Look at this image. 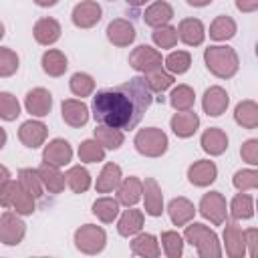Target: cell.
Instances as JSON below:
<instances>
[{
    "label": "cell",
    "instance_id": "1",
    "mask_svg": "<svg viewBox=\"0 0 258 258\" xmlns=\"http://www.w3.org/2000/svg\"><path fill=\"white\" fill-rule=\"evenodd\" d=\"M153 103V93L145 77H133L111 89H103L93 97V117L101 125L129 131L139 125L145 111Z\"/></svg>",
    "mask_w": 258,
    "mask_h": 258
},
{
    "label": "cell",
    "instance_id": "2",
    "mask_svg": "<svg viewBox=\"0 0 258 258\" xmlns=\"http://www.w3.org/2000/svg\"><path fill=\"white\" fill-rule=\"evenodd\" d=\"M204 62L208 67V71L218 77V79H230L238 73V67H240V60H238V54L234 48L230 46H208L204 50Z\"/></svg>",
    "mask_w": 258,
    "mask_h": 258
},
{
    "label": "cell",
    "instance_id": "3",
    "mask_svg": "<svg viewBox=\"0 0 258 258\" xmlns=\"http://www.w3.org/2000/svg\"><path fill=\"white\" fill-rule=\"evenodd\" d=\"M183 240L189 242L198 250V254L202 258H218V256H222V248H220V242H218L216 232L210 230L204 224H196L194 222V224L185 226Z\"/></svg>",
    "mask_w": 258,
    "mask_h": 258
},
{
    "label": "cell",
    "instance_id": "4",
    "mask_svg": "<svg viewBox=\"0 0 258 258\" xmlns=\"http://www.w3.org/2000/svg\"><path fill=\"white\" fill-rule=\"evenodd\" d=\"M167 135L157 127L139 129L135 135V149L145 157H159L167 151Z\"/></svg>",
    "mask_w": 258,
    "mask_h": 258
},
{
    "label": "cell",
    "instance_id": "5",
    "mask_svg": "<svg viewBox=\"0 0 258 258\" xmlns=\"http://www.w3.org/2000/svg\"><path fill=\"white\" fill-rule=\"evenodd\" d=\"M107 244V234L95 224H85L75 232V246L85 254H99Z\"/></svg>",
    "mask_w": 258,
    "mask_h": 258
},
{
    "label": "cell",
    "instance_id": "6",
    "mask_svg": "<svg viewBox=\"0 0 258 258\" xmlns=\"http://www.w3.org/2000/svg\"><path fill=\"white\" fill-rule=\"evenodd\" d=\"M200 214L210 220L214 226H220L226 222L228 210H226V200L220 191H208L200 200Z\"/></svg>",
    "mask_w": 258,
    "mask_h": 258
},
{
    "label": "cell",
    "instance_id": "7",
    "mask_svg": "<svg viewBox=\"0 0 258 258\" xmlns=\"http://www.w3.org/2000/svg\"><path fill=\"white\" fill-rule=\"evenodd\" d=\"M26 234V224L18 218V214L4 212L0 216V242L6 246H16L22 242Z\"/></svg>",
    "mask_w": 258,
    "mask_h": 258
},
{
    "label": "cell",
    "instance_id": "8",
    "mask_svg": "<svg viewBox=\"0 0 258 258\" xmlns=\"http://www.w3.org/2000/svg\"><path fill=\"white\" fill-rule=\"evenodd\" d=\"M163 58H161V52H157L155 48L147 46V44H139L137 48H133V52L129 54V64L139 71V73H151L155 69H161L163 64Z\"/></svg>",
    "mask_w": 258,
    "mask_h": 258
},
{
    "label": "cell",
    "instance_id": "9",
    "mask_svg": "<svg viewBox=\"0 0 258 258\" xmlns=\"http://www.w3.org/2000/svg\"><path fill=\"white\" fill-rule=\"evenodd\" d=\"M103 16L101 6L95 0H83L73 8V24L79 28H91L95 26Z\"/></svg>",
    "mask_w": 258,
    "mask_h": 258
},
{
    "label": "cell",
    "instance_id": "10",
    "mask_svg": "<svg viewBox=\"0 0 258 258\" xmlns=\"http://www.w3.org/2000/svg\"><path fill=\"white\" fill-rule=\"evenodd\" d=\"M218 177V167L214 161H208V159H200V161H194L187 169V179L191 185H198V187H206L210 183H214Z\"/></svg>",
    "mask_w": 258,
    "mask_h": 258
},
{
    "label": "cell",
    "instance_id": "11",
    "mask_svg": "<svg viewBox=\"0 0 258 258\" xmlns=\"http://www.w3.org/2000/svg\"><path fill=\"white\" fill-rule=\"evenodd\" d=\"M135 36H137L135 26L125 18H115L107 26V38L115 46H129L135 40Z\"/></svg>",
    "mask_w": 258,
    "mask_h": 258
},
{
    "label": "cell",
    "instance_id": "12",
    "mask_svg": "<svg viewBox=\"0 0 258 258\" xmlns=\"http://www.w3.org/2000/svg\"><path fill=\"white\" fill-rule=\"evenodd\" d=\"M24 107L26 111L32 115V117H44L50 113V107H52V97L46 89L42 87H36L32 91L26 93L24 97Z\"/></svg>",
    "mask_w": 258,
    "mask_h": 258
},
{
    "label": "cell",
    "instance_id": "13",
    "mask_svg": "<svg viewBox=\"0 0 258 258\" xmlns=\"http://www.w3.org/2000/svg\"><path fill=\"white\" fill-rule=\"evenodd\" d=\"M73 159V149L69 145V141L64 139H52L44 151H42V161L54 167H62Z\"/></svg>",
    "mask_w": 258,
    "mask_h": 258
},
{
    "label": "cell",
    "instance_id": "14",
    "mask_svg": "<svg viewBox=\"0 0 258 258\" xmlns=\"http://www.w3.org/2000/svg\"><path fill=\"white\" fill-rule=\"evenodd\" d=\"M175 30H177V38L187 46H200L206 38L204 24L198 18H183Z\"/></svg>",
    "mask_w": 258,
    "mask_h": 258
},
{
    "label": "cell",
    "instance_id": "15",
    "mask_svg": "<svg viewBox=\"0 0 258 258\" xmlns=\"http://www.w3.org/2000/svg\"><path fill=\"white\" fill-rule=\"evenodd\" d=\"M228 103H230V97H228V93L222 87L206 89L204 99H202V107H204V111L210 117H220L228 109Z\"/></svg>",
    "mask_w": 258,
    "mask_h": 258
},
{
    "label": "cell",
    "instance_id": "16",
    "mask_svg": "<svg viewBox=\"0 0 258 258\" xmlns=\"http://www.w3.org/2000/svg\"><path fill=\"white\" fill-rule=\"evenodd\" d=\"M46 133H48V129H46L44 123L30 119V121H24V123L20 125V129H18V139H20L26 147L36 149V147H40V145L44 143Z\"/></svg>",
    "mask_w": 258,
    "mask_h": 258
},
{
    "label": "cell",
    "instance_id": "17",
    "mask_svg": "<svg viewBox=\"0 0 258 258\" xmlns=\"http://www.w3.org/2000/svg\"><path fill=\"white\" fill-rule=\"evenodd\" d=\"M60 113L64 123L71 127H83L89 121V107L77 99H64L60 105Z\"/></svg>",
    "mask_w": 258,
    "mask_h": 258
},
{
    "label": "cell",
    "instance_id": "18",
    "mask_svg": "<svg viewBox=\"0 0 258 258\" xmlns=\"http://www.w3.org/2000/svg\"><path fill=\"white\" fill-rule=\"evenodd\" d=\"M143 200H145V212L153 218L163 214V194L161 187L157 185V181L153 177H145L143 181Z\"/></svg>",
    "mask_w": 258,
    "mask_h": 258
},
{
    "label": "cell",
    "instance_id": "19",
    "mask_svg": "<svg viewBox=\"0 0 258 258\" xmlns=\"http://www.w3.org/2000/svg\"><path fill=\"white\" fill-rule=\"evenodd\" d=\"M169 125H171V131H173L177 137H191V135L198 131V127H200V117H198V113H194L191 109L179 111V113H175V115L171 117Z\"/></svg>",
    "mask_w": 258,
    "mask_h": 258
},
{
    "label": "cell",
    "instance_id": "20",
    "mask_svg": "<svg viewBox=\"0 0 258 258\" xmlns=\"http://www.w3.org/2000/svg\"><path fill=\"white\" fill-rule=\"evenodd\" d=\"M141 191H143V181L135 175H129L123 181H119V185H117V202L131 208L139 202Z\"/></svg>",
    "mask_w": 258,
    "mask_h": 258
},
{
    "label": "cell",
    "instance_id": "21",
    "mask_svg": "<svg viewBox=\"0 0 258 258\" xmlns=\"http://www.w3.org/2000/svg\"><path fill=\"white\" fill-rule=\"evenodd\" d=\"M224 244H226V254L230 258H242L246 254V244H244V232L238 224L230 222L224 228Z\"/></svg>",
    "mask_w": 258,
    "mask_h": 258
},
{
    "label": "cell",
    "instance_id": "22",
    "mask_svg": "<svg viewBox=\"0 0 258 258\" xmlns=\"http://www.w3.org/2000/svg\"><path fill=\"white\" fill-rule=\"evenodd\" d=\"M32 34H34V40H36L38 44L48 46V44H52V42H56V40L60 38V24H58L54 18H50V16L40 18V20L34 24Z\"/></svg>",
    "mask_w": 258,
    "mask_h": 258
},
{
    "label": "cell",
    "instance_id": "23",
    "mask_svg": "<svg viewBox=\"0 0 258 258\" xmlns=\"http://www.w3.org/2000/svg\"><path fill=\"white\" fill-rule=\"evenodd\" d=\"M200 143H202V149L206 153H210V155H222L228 149V135L222 129H218V127H210V129H206L202 133Z\"/></svg>",
    "mask_w": 258,
    "mask_h": 258
},
{
    "label": "cell",
    "instance_id": "24",
    "mask_svg": "<svg viewBox=\"0 0 258 258\" xmlns=\"http://www.w3.org/2000/svg\"><path fill=\"white\" fill-rule=\"evenodd\" d=\"M171 18H173V8H171V4H167L163 0L153 2L149 8H145V14H143L145 24L147 26H153V28L167 24Z\"/></svg>",
    "mask_w": 258,
    "mask_h": 258
},
{
    "label": "cell",
    "instance_id": "25",
    "mask_svg": "<svg viewBox=\"0 0 258 258\" xmlns=\"http://www.w3.org/2000/svg\"><path fill=\"white\" fill-rule=\"evenodd\" d=\"M167 212L175 226H185L196 216V208L187 198H173L167 206Z\"/></svg>",
    "mask_w": 258,
    "mask_h": 258
},
{
    "label": "cell",
    "instance_id": "26",
    "mask_svg": "<svg viewBox=\"0 0 258 258\" xmlns=\"http://www.w3.org/2000/svg\"><path fill=\"white\" fill-rule=\"evenodd\" d=\"M234 119L244 129H256L258 127V105L250 99L240 101L234 109Z\"/></svg>",
    "mask_w": 258,
    "mask_h": 258
},
{
    "label": "cell",
    "instance_id": "27",
    "mask_svg": "<svg viewBox=\"0 0 258 258\" xmlns=\"http://www.w3.org/2000/svg\"><path fill=\"white\" fill-rule=\"evenodd\" d=\"M143 228V212L141 210H135L131 206V210H125L123 216L119 218V224H117V230L121 236L129 238V236H135L139 234Z\"/></svg>",
    "mask_w": 258,
    "mask_h": 258
},
{
    "label": "cell",
    "instance_id": "28",
    "mask_svg": "<svg viewBox=\"0 0 258 258\" xmlns=\"http://www.w3.org/2000/svg\"><path fill=\"white\" fill-rule=\"evenodd\" d=\"M36 171H38V175H40L42 185H44L50 194H60V191L64 189V175L58 171V167L48 165V163H42Z\"/></svg>",
    "mask_w": 258,
    "mask_h": 258
},
{
    "label": "cell",
    "instance_id": "29",
    "mask_svg": "<svg viewBox=\"0 0 258 258\" xmlns=\"http://www.w3.org/2000/svg\"><path fill=\"white\" fill-rule=\"evenodd\" d=\"M119 181H121V167L117 163H107L99 173L95 187L99 194H107V191H113L119 185Z\"/></svg>",
    "mask_w": 258,
    "mask_h": 258
},
{
    "label": "cell",
    "instance_id": "30",
    "mask_svg": "<svg viewBox=\"0 0 258 258\" xmlns=\"http://www.w3.org/2000/svg\"><path fill=\"white\" fill-rule=\"evenodd\" d=\"M131 252L135 256H145V258H157L159 256V244L153 234H139L131 242Z\"/></svg>",
    "mask_w": 258,
    "mask_h": 258
},
{
    "label": "cell",
    "instance_id": "31",
    "mask_svg": "<svg viewBox=\"0 0 258 258\" xmlns=\"http://www.w3.org/2000/svg\"><path fill=\"white\" fill-rule=\"evenodd\" d=\"M67 67H69L67 64V56L60 50L50 48V50H46L42 54V71L48 77H60V75H64Z\"/></svg>",
    "mask_w": 258,
    "mask_h": 258
},
{
    "label": "cell",
    "instance_id": "32",
    "mask_svg": "<svg viewBox=\"0 0 258 258\" xmlns=\"http://www.w3.org/2000/svg\"><path fill=\"white\" fill-rule=\"evenodd\" d=\"M234 34H236V22L226 14L216 16L214 22L210 24V38L214 40H230Z\"/></svg>",
    "mask_w": 258,
    "mask_h": 258
},
{
    "label": "cell",
    "instance_id": "33",
    "mask_svg": "<svg viewBox=\"0 0 258 258\" xmlns=\"http://www.w3.org/2000/svg\"><path fill=\"white\" fill-rule=\"evenodd\" d=\"M18 185L20 189H24L26 194H30L32 198H40L42 196V181L36 169L24 167L18 171Z\"/></svg>",
    "mask_w": 258,
    "mask_h": 258
},
{
    "label": "cell",
    "instance_id": "34",
    "mask_svg": "<svg viewBox=\"0 0 258 258\" xmlns=\"http://www.w3.org/2000/svg\"><path fill=\"white\" fill-rule=\"evenodd\" d=\"M95 139L105 147V149H119L123 145V131L109 127V125H99L95 129Z\"/></svg>",
    "mask_w": 258,
    "mask_h": 258
},
{
    "label": "cell",
    "instance_id": "35",
    "mask_svg": "<svg viewBox=\"0 0 258 258\" xmlns=\"http://www.w3.org/2000/svg\"><path fill=\"white\" fill-rule=\"evenodd\" d=\"M64 179H67L69 187H71L75 194H83V191H87L89 185H91V173H89L83 165H73V167L67 171Z\"/></svg>",
    "mask_w": 258,
    "mask_h": 258
},
{
    "label": "cell",
    "instance_id": "36",
    "mask_svg": "<svg viewBox=\"0 0 258 258\" xmlns=\"http://www.w3.org/2000/svg\"><path fill=\"white\" fill-rule=\"evenodd\" d=\"M194 101H196V95H194V89L187 87V85H177L171 95H169V103L175 111H187L194 107Z\"/></svg>",
    "mask_w": 258,
    "mask_h": 258
},
{
    "label": "cell",
    "instance_id": "37",
    "mask_svg": "<svg viewBox=\"0 0 258 258\" xmlns=\"http://www.w3.org/2000/svg\"><path fill=\"white\" fill-rule=\"evenodd\" d=\"M230 214L234 220H248L254 216V200L248 194H238L234 196L230 204Z\"/></svg>",
    "mask_w": 258,
    "mask_h": 258
},
{
    "label": "cell",
    "instance_id": "38",
    "mask_svg": "<svg viewBox=\"0 0 258 258\" xmlns=\"http://www.w3.org/2000/svg\"><path fill=\"white\" fill-rule=\"evenodd\" d=\"M93 214H95L101 222L111 224V222L117 218V214H119V202L113 200V198H99V200H95V204H93Z\"/></svg>",
    "mask_w": 258,
    "mask_h": 258
},
{
    "label": "cell",
    "instance_id": "39",
    "mask_svg": "<svg viewBox=\"0 0 258 258\" xmlns=\"http://www.w3.org/2000/svg\"><path fill=\"white\" fill-rule=\"evenodd\" d=\"M79 159L85 163H97L105 159V147L97 139H85L79 145Z\"/></svg>",
    "mask_w": 258,
    "mask_h": 258
},
{
    "label": "cell",
    "instance_id": "40",
    "mask_svg": "<svg viewBox=\"0 0 258 258\" xmlns=\"http://www.w3.org/2000/svg\"><path fill=\"white\" fill-rule=\"evenodd\" d=\"M163 62H165V69H167L169 73H173V75H183V73L189 69V64H191V56H189L187 50H175V52L167 54V58H165Z\"/></svg>",
    "mask_w": 258,
    "mask_h": 258
},
{
    "label": "cell",
    "instance_id": "41",
    "mask_svg": "<svg viewBox=\"0 0 258 258\" xmlns=\"http://www.w3.org/2000/svg\"><path fill=\"white\" fill-rule=\"evenodd\" d=\"M145 81H147L151 93H163L165 89H169V87L173 85L171 73H165L163 67H161V69H155V71H151V73H147V75H145Z\"/></svg>",
    "mask_w": 258,
    "mask_h": 258
},
{
    "label": "cell",
    "instance_id": "42",
    "mask_svg": "<svg viewBox=\"0 0 258 258\" xmlns=\"http://www.w3.org/2000/svg\"><path fill=\"white\" fill-rule=\"evenodd\" d=\"M161 246H163V252L167 258H179L183 252V238L177 232L167 230L161 234Z\"/></svg>",
    "mask_w": 258,
    "mask_h": 258
},
{
    "label": "cell",
    "instance_id": "43",
    "mask_svg": "<svg viewBox=\"0 0 258 258\" xmlns=\"http://www.w3.org/2000/svg\"><path fill=\"white\" fill-rule=\"evenodd\" d=\"M69 85H71L73 95H77V97H89L93 93V89H95V81L87 73H75L71 77Z\"/></svg>",
    "mask_w": 258,
    "mask_h": 258
},
{
    "label": "cell",
    "instance_id": "44",
    "mask_svg": "<svg viewBox=\"0 0 258 258\" xmlns=\"http://www.w3.org/2000/svg\"><path fill=\"white\" fill-rule=\"evenodd\" d=\"M20 115V103L12 93H0V119L14 121Z\"/></svg>",
    "mask_w": 258,
    "mask_h": 258
},
{
    "label": "cell",
    "instance_id": "45",
    "mask_svg": "<svg viewBox=\"0 0 258 258\" xmlns=\"http://www.w3.org/2000/svg\"><path fill=\"white\" fill-rule=\"evenodd\" d=\"M151 36H153V42H155L159 48H171V46H175V42H177V30H175L173 26H169V24L157 26Z\"/></svg>",
    "mask_w": 258,
    "mask_h": 258
},
{
    "label": "cell",
    "instance_id": "46",
    "mask_svg": "<svg viewBox=\"0 0 258 258\" xmlns=\"http://www.w3.org/2000/svg\"><path fill=\"white\" fill-rule=\"evenodd\" d=\"M18 71V54L12 48L0 46V77H12Z\"/></svg>",
    "mask_w": 258,
    "mask_h": 258
},
{
    "label": "cell",
    "instance_id": "47",
    "mask_svg": "<svg viewBox=\"0 0 258 258\" xmlns=\"http://www.w3.org/2000/svg\"><path fill=\"white\" fill-rule=\"evenodd\" d=\"M234 187L240 191L256 189L258 187V171L254 169H240L234 173Z\"/></svg>",
    "mask_w": 258,
    "mask_h": 258
},
{
    "label": "cell",
    "instance_id": "48",
    "mask_svg": "<svg viewBox=\"0 0 258 258\" xmlns=\"http://www.w3.org/2000/svg\"><path fill=\"white\" fill-rule=\"evenodd\" d=\"M12 206H14L18 216H28V214L34 212V198L30 194H26L24 189H20V185H18V191H16V198H14Z\"/></svg>",
    "mask_w": 258,
    "mask_h": 258
},
{
    "label": "cell",
    "instance_id": "49",
    "mask_svg": "<svg viewBox=\"0 0 258 258\" xmlns=\"http://www.w3.org/2000/svg\"><path fill=\"white\" fill-rule=\"evenodd\" d=\"M240 155L246 163L250 165H258V139H248L242 149H240Z\"/></svg>",
    "mask_w": 258,
    "mask_h": 258
},
{
    "label": "cell",
    "instance_id": "50",
    "mask_svg": "<svg viewBox=\"0 0 258 258\" xmlns=\"http://www.w3.org/2000/svg\"><path fill=\"white\" fill-rule=\"evenodd\" d=\"M16 191H18V183H14V181H4L2 185H0V204L4 206V208H8V206H12V202H14V198H16Z\"/></svg>",
    "mask_w": 258,
    "mask_h": 258
},
{
    "label": "cell",
    "instance_id": "51",
    "mask_svg": "<svg viewBox=\"0 0 258 258\" xmlns=\"http://www.w3.org/2000/svg\"><path fill=\"white\" fill-rule=\"evenodd\" d=\"M244 244L248 246V254L256 258L258 256V230L256 228H250L244 232Z\"/></svg>",
    "mask_w": 258,
    "mask_h": 258
},
{
    "label": "cell",
    "instance_id": "52",
    "mask_svg": "<svg viewBox=\"0 0 258 258\" xmlns=\"http://www.w3.org/2000/svg\"><path fill=\"white\" fill-rule=\"evenodd\" d=\"M236 8L240 12H254L258 8V0H236Z\"/></svg>",
    "mask_w": 258,
    "mask_h": 258
},
{
    "label": "cell",
    "instance_id": "53",
    "mask_svg": "<svg viewBox=\"0 0 258 258\" xmlns=\"http://www.w3.org/2000/svg\"><path fill=\"white\" fill-rule=\"evenodd\" d=\"M10 179V171L4 167V165H0V185L4 183V181H8Z\"/></svg>",
    "mask_w": 258,
    "mask_h": 258
},
{
    "label": "cell",
    "instance_id": "54",
    "mask_svg": "<svg viewBox=\"0 0 258 258\" xmlns=\"http://www.w3.org/2000/svg\"><path fill=\"white\" fill-rule=\"evenodd\" d=\"M189 6H196V8H202V6H208L212 0H185Z\"/></svg>",
    "mask_w": 258,
    "mask_h": 258
},
{
    "label": "cell",
    "instance_id": "55",
    "mask_svg": "<svg viewBox=\"0 0 258 258\" xmlns=\"http://www.w3.org/2000/svg\"><path fill=\"white\" fill-rule=\"evenodd\" d=\"M38 6H42V8H48V6H54L58 0H34Z\"/></svg>",
    "mask_w": 258,
    "mask_h": 258
},
{
    "label": "cell",
    "instance_id": "56",
    "mask_svg": "<svg viewBox=\"0 0 258 258\" xmlns=\"http://www.w3.org/2000/svg\"><path fill=\"white\" fill-rule=\"evenodd\" d=\"M147 0H127V4L129 6H133V8H139V6H143Z\"/></svg>",
    "mask_w": 258,
    "mask_h": 258
},
{
    "label": "cell",
    "instance_id": "57",
    "mask_svg": "<svg viewBox=\"0 0 258 258\" xmlns=\"http://www.w3.org/2000/svg\"><path fill=\"white\" fill-rule=\"evenodd\" d=\"M4 145H6V131L0 127V149H2Z\"/></svg>",
    "mask_w": 258,
    "mask_h": 258
},
{
    "label": "cell",
    "instance_id": "58",
    "mask_svg": "<svg viewBox=\"0 0 258 258\" xmlns=\"http://www.w3.org/2000/svg\"><path fill=\"white\" fill-rule=\"evenodd\" d=\"M2 36H4V24L0 22V38H2Z\"/></svg>",
    "mask_w": 258,
    "mask_h": 258
},
{
    "label": "cell",
    "instance_id": "59",
    "mask_svg": "<svg viewBox=\"0 0 258 258\" xmlns=\"http://www.w3.org/2000/svg\"><path fill=\"white\" fill-rule=\"evenodd\" d=\"M109 2H113V0H109Z\"/></svg>",
    "mask_w": 258,
    "mask_h": 258
}]
</instances>
